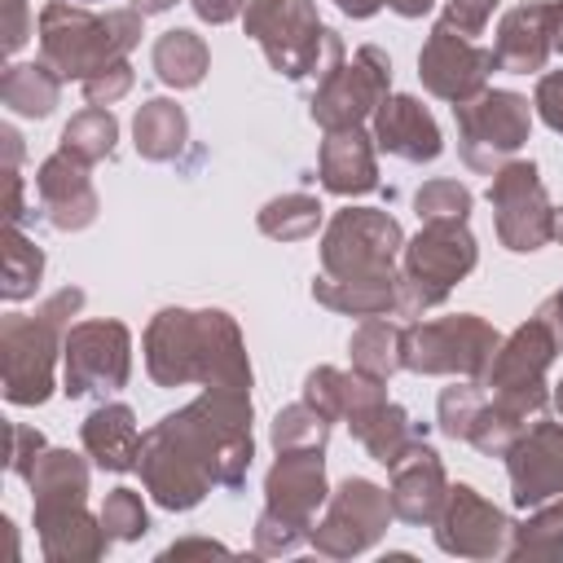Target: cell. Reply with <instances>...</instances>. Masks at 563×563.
Listing matches in <instances>:
<instances>
[{"instance_id":"cell-28","label":"cell","mask_w":563,"mask_h":563,"mask_svg":"<svg viewBox=\"0 0 563 563\" xmlns=\"http://www.w3.org/2000/svg\"><path fill=\"white\" fill-rule=\"evenodd\" d=\"M132 141H136V154L150 158V163H172L185 141H189V114L185 106L167 101V97H150L136 106V119H132Z\"/></svg>"},{"instance_id":"cell-33","label":"cell","mask_w":563,"mask_h":563,"mask_svg":"<svg viewBox=\"0 0 563 563\" xmlns=\"http://www.w3.org/2000/svg\"><path fill=\"white\" fill-rule=\"evenodd\" d=\"M400 330L405 325H396L387 317H361V325L347 339L352 369H361V374H369L378 383H387L396 369H405L400 365Z\"/></svg>"},{"instance_id":"cell-31","label":"cell","mask_w":563,"mask_h":563,"mask_svg":"<svg viewBox=\"0 0 563 563\" xmlns=\"http://www.w3.org/2000/svg\"><path fill=\"white\" fill-rule=\"evenodd\" d=\"M312 299L343 317H387L396 312V277L378 282H339V277H312Z\"/></svg>"},{"instance_id":"cell-9","label":"cell","mask_w":563,"mask_h":563,"mask_svg":"<svg viewBox=\"0 0 563 563\" xmlns=\"http://www.w3.org/2000/svg\"><path fill=\"white\" fill-rule=\"evenodd\" d=\"M457 119V154L471 172L493 176L501 163H510L528 132H532V106L528 97L510 88H484L475 101L453 106Z\"/></svg>"},{"instance_id":"cell-11","label":"cell","mask_w":563,"mask_h":563,"mask_svg":"<svg viewBox=\"0 0 563 563\" xmlns=\"http://www.w3.org/2000/svg\"><path fill=\"white\" fill-rule=\"evenodd\" d=\"M132 374V334L123 321L97 317V321H75L62 339V391L70 400L88 396H110L128 387Z\"/></svg>"},{"instance_id":"cell-41","label":"cell","mask_w":563,"mask_h":563,"mask_svg":"<svg viewBox=\"0 0 563 563\" xmlns=\"http://www.w3.org/2000/svg\"><path fill=\"white\" fill-rule=\"evenodd\" d=\"M101 523L110 532V541H141L150 532V515L136 488H110L101 501Z\"/></svg>"},{"instance_id":"cell-57","label":"cell","mask_w":563,"mask_h":563,"mask_svg":"<svg viewBox=\"0 0 563 563\" xmlns=\"http://www.w3.org/2000/svg\"><path fill=\"white\" fill-rule=\"evenodd\" d=\"M554 238L563 242V211H554Z\"/></svg>"},{"instance_id":"cell-51","label":"cell","mask_w":563,"mask_h":563,"mask_svg":"<svg viewBox=\"0 0 563 563\" xmlns=\"http://www.w3.org/2000/svg\"><path fill=\"white\" fill-rule=\"evenodd\" d=\"M537 317L550 325V334H554V343H559V352H563V290H554V295L537 308Z\"/></svg>"},{"instance_id":"cell-34","label":"cell","mask_w":563,"mask_h":563,"mask_svg":"<svg viewBox=\"0 0 563 563\" xmlns=\"http://www.w3.org/2000/svg\"><path fill=\"white\" fill-rule=\"evenodd\" d=\"M510 559H563V497L545 501V506H532L523 523H510V545H506Z\"/></svg>"},{"instance_id":"cell-55","label":"cell","mask_w":563,"mask_h":563,"mask_svg":"<svg viewBox=\"0 0 563 563\" xmlns=\"http://www.w3.org/2000/svg\"><path fill=\"white\" fill-rule=\"evenodd\" d=\"M176 0H132V9L136 13H145V18H154V13H167Z\"/></svg>"},{"instance_id":"cell-14","label":"cell","mask_w":563,"mask_h":563,"mask_svg":"<svg viewBox=\"0 0 563 563\" xmlns=\"http://www.w3.org/2000/svg\"><path fill=\"white\" fill-rule=\"evenodd\" d=\"M387 97H391V62H387L383 48L361 44L352 53V62H343L330 79L317 84V97H312L308 114L321 132L361 128L365 119H374V110Z\"/></svg>"},{"instance_id":"cell-46","label":"cell","mask_w":563,"mask_h":563,"mask_svg":"<svg viewBox=\"0 0 563 563\" xmlns=\"http://www.w3.org/2000/svg\"><path fill=\"white\" fill-rule=\"evenodd\" d=\"M48 444H44V435L35 431V427H22V422H9V471L13 475H31V466H35V457L44 453Z\"/></svg>"},{"instance_id":"cell-18","label":"cell","mask_w":563,"mask_h":563,"mask_svg":"<svg viewBox=\"0 0 563 563\" xmlns=\"http://www.w3.org/2000/svg\"><path fill=\"white\" fill-rule=\"evenodd\" d=\"M325 449H282L277 462L268 466L264 475V510L308 528L312 537V523H317V510L325 506L330 497V484H325Z\"/></svg>"},{"instance_id":"cell-20","label":"cell","mask_w":563,"mask_h":563,"mask_svg":"<svg viewBox=\"0 0 563 563\" xmlns=\"http://www.w3.org/2000/svg\"><path fill=\"white\" fill-rule=\"evenodd\" d=\"M391 510L396 519L413 523V528H435L444 501H449V479L440 466V453L427 440H413L405 449V457L391 466Z\"/></svg>"},{"instance_id":"cell-54","label":"cell","mask_w":563,"mask_h":563,"mask_svg":"<svg viewBox=\"0 0 563 563\" xmlns=\"http://www.w3.org/2000/svg\"><path fill=\"white\" fill-rule=\"evenodd\" d=\"M550 35H554V53H563V0H550Z\"/></svg>"},{"instance_id":"cell-49","label":"cell","mask_w":563,"mask_h":563,"mask_svg":"<svg viewBox=\"0 0 563 563\" xmlns=\"http://www.w3.org/2000/svg\"><path fill=\"white\" fill-rule=\"evenodd\" d=\"M194 4V13L202 18V22H211V26H224V22H233L238 13H246V0H189Z\"/></svg>"},{"instance_id":"cell-6","label":"cell","mask_w":563,"mask_h":563,"mask_svg":"<svg viewBox=\"0 0 563 563\" xmlns=\"http://www.w3.org/2000/svg\"><path fill=\"white\" fill-rule=\"evenodd\" d=\"M479 246L466 229V220H435L422 224L396 268V317H422L449 299V290L475 268Z\"/></svg>"},{"instance_id":"cell-44","label":"cell","mask_w":563,"mask_h":563,"mask_svg":"<svg viewBox=\"0 0 563 563\" xmlns=\"http://www.w3.org/2000/svg\"><path fill=\"white\" fill-rule=\"evenodd\" d=\"M128 92H132V66L128 62H114V66H106V70H97V75L84 79V101L88 106H106L110 110Z\"/></svg>"},{"instance_id":"cell-7","label":"cell","mask_w":563,"mask_h":563,"mask_svg":"<svg viewBox=\"0 0 563 563\" xmlns=\"http://www.w3.org/2000/svg\"><path fill=\"white\" fill-rule=\"evenodd\" d=\"M405 251V229L378 207H343L321 233V273L339 282H378L396 277Z\"/></svg>"},{"instance_id":"cell-24","label":"cell","mask_w":563,"mask_h":563,"mask_svg":"<svg viewBox=\"0 0 563 563\" xmlns=\"http://www.w3.org/2000/svg\"><path fill=\"white\" fill-rule=\"evenodd\" d=\"M303 400L312 409H321L330 422H347L356 427L374 405L387 400V387L361 369H334V365H317L303 378Z\"/></svg>"},{"instance_id":"cell-4","label":"cell","mask_w":563,"mask_h":563,"mask_svg":"<svg viewBox=\"0 0 563 563\" xmlns=\"http://www.w3.org/2000/svg\"><path fill=\"white\" fill-rule=\"evenodd\" d=\"M145 13L136 9H106L88 13L66 0H48L40 9V62H48L62 79H88L114 62H128V53L141 44Z\"/></svg>"},{"instance_id":"cell-32","label":"cell","mask_w":563,"mask_h":563,"mask_svg":"<svg viewBox=\"0 0 563 563\" xmlns=\"http://www.w3.org/2000/svg\"><path fill=\"white\" fill-rule=\"evenodd\" d=\"M352 435L365 444V453L378 462V466H396L400 457H405V449L413 444V440H422V431L409 422V413L396 405V400H383V405H374L356 427H352Z\"/></svg>"},{"instance_id":"cell-35","label":"cell","mask_w":563,"mask_h":563,"mask_svg":"<svg viewBox=\"0 0 563 563\" xmlns=\"http://www.w3.org/2000/svg\"><path fill=\"white\" fill-rule=\"evenodd\" d=\"M44 277V251L22 233V224H4V260H0V295L9 303H22L40 290Z\"/></svg>"},{"instance_id":"cell-40","label":"cell","mask_w":563,"mask_h":563,"mask_svg":"<svg viewBox=\"0 0 563 563\" xmlns=\"http://www.w3.org/2000/svg\"><path fill=\"white\" fill-rule=\"evenodd\" d=\"M484 383L479 378H462V383H453V387H444L440 391V400H435V422H440V431L449 435V440H466L471 435V422L479 418V409H484Z\"/></svg>"},{"instance_id":"cell-15","label":"cell","mask_w":563,"mask_h":563,"mask_svg":"<svg viewBox=\"0 0 563 563\" xmlns=\"http://www.w3.org/2000/svg\"><path fill=\"white\" fill-rule=\"evenodd\" d=\"M501 70L497 66V53L449 31L444 22L431 26L422 53H418V79L431 97L449 101V106H462V101H475L484 88H488V75Z\"/></svg>"},{"instance_id":"cell-42","label":"cell","mask_w":563,"mask_h":563,"mask_svg":"<svg viewBox=\"0 0 563 563\" xmlns=\"http://www.w3.org/2000/svg\"><path fill=\"white\" fill-rule=\"evenodd\" d=\"M413 211L422 224H435V220H466L471 216V189L457 185V180H427L418 194H413Z\"/></svg>"},{"instance_id":"cell-8","label":"cell","mask_w":563,"mask_h":563,"mask_svg":"<svg viewBox=\"0 0 563 563\" xmlns=\"http://www.w3.org/2000/svg\"><path fill=\"white\" fill-rule=\"evenodd\" d=\"M497 347H501V334L475 312L409 321L400 330V365L409 374H453V378L484 383Z\"/></svg>"},{"instance_id":"cell-36","label":"cell","mask_w":563,"mask_h":563,"mask_svg":"<svg viewBox=\"0 0 563 563\" xmlns=\"http://www.w3.org/2000/svg\"><path fill=\"white\" fill-rule=\"evenodd\" d=\"M114 141H119V119L106 110V106H88L79 114H70V123L62 128V145L66 154H75L79 163H101L114 154Z\"/></svg>"},{"instance_id":"cell-17","label":"cell","mask_w":563,"mask_h":563,"mask_svg":"<svg viewBox=\"0 0 563 563\" xmlns=\"http://www.w3.org/2000/svg\"><path fill=\"white\" fill-rule=\"evenodd\" d=\"M506 471H510V501L519 510L563 497V422L545 413L532 418V427L510 444Z\"/></svg>"},{"instance_id":"cell-22","label":"cell","mask_w":563,"mask_h":563,"mask_svg":"<svg viewBox=\"0 0 563 563\" xmlns=\"http://www.w3.org/2000/svg\"><path fill=\"white\" fill-rule=\"evenodd\" d=\"M374 136L365 128H339L325 132L317 154V176L339 198H361L378 189V163H374Z\"/></svg>"},{"instance_id":"cell-47","label":"cell","mask_w":563,"mask_h":563,"mask_svg":"<svg viewBox=\"0 0 563 563\" xmlns=\"http://www.w3.org/2000/svg\"><path fill=\"white\" fill-rule=\"evenodd\" d=\"M532 106H537V114L545 119V128L563 136V70H545V75L537 79Z\"/></svg>"},{"instance_id":"cell-30","label":"cell","mask_w":563,"mask_h":563,"mask_svg":"<svg viewBox=\"0 0 563 563\" xmlns=\"http://www.w3.org/2000/svg\"><path fill=\"white\" fill-rule=\"evenodd\" d=\"M62 97V75L48 62H13L0 75V101L4 110L22 119H48Z\"/></svg>"},{"instance_id":"cell-2","label":"cell","mask_w":563,"mask_h":563,"mask_svg":"<svg viewBox=\"0 0 563 563\" xmlns=\"http://www.w3.org/2000/svg\"><path fill=\"white\" fill-rule=\"evenodd\" d=\"M172 444H180L216 488H242L255 440H251V391L238 387H202L198 400L154 422Z\"/></svg>"},{"instance_id":"cell-50","label":"cell","mask_w":563,"mask_h":563,"mask_svg":"<svg viewBox=\"0 0 563 563\" xmlns=\"http://www.w3.org/2000/svg\"><path fill=\"white\" fill-rule=\"evenodd\" d=\"M189 554H229V545H220V541H211V537H189V541L167 545V550H163V563H167V559H189Z\"/></svg>"},{"instance_id":"cell-48","label":"cell","mask_w":563,"mask_h":563,"mask_svg":"<svg viewBox=\"0 0 563 563\" xmlns=\"http://www.w3.org/2000/svg\"><path fill=\"white\" fill-rule=\"evenodd\" d=\"M31 40V4L4 0V53H18Z\"/></svg>"},{"instance_id":"cell-12","label":"cell","mask_w":563,"mask_h":563,"mask_svg":"<svg viewBox=\"0 0 563 563\" xmlns=\"http://www.w3.org/2000/svg\"><path fill=\"white\" fill-rule=\"evenodd\" d=\"M559 343L550 334V325L541 317L515 325L501 347L493 352V365L484 374V387L493 391V400L510 405L515 413L523 418H541L545 405H550V391H545V369L554 361Z\"/></svg>"},{"instance_id":"cell-5","label":"cell","mask_w":563,"mask_h":563,"mask_svg":"<svg viewBox=\"0 0 563 563\" xmlns=\"http://www.w3.org/2000/svg\"><path fill=\"white\" fill-rule=\"evenodd\" d=\"M246 35L286 79H330L343 66V40L317 18L312 0H246Z\"/></svg>"},{"instance_id":"cell-45","label":"cell","mask_w":563,"mask_h":563,"mask_svg":"<svg viewBox=\"0 0 563 563\" xmlns=\"http://www.w3.org/2000/svg\"><path fill=\"white\" fill-rule=\"evenodd\" d=\"M497 4L501 0H449L444 13H440V22L449 31H457V35H466V40H475V35H484V26H488V18H493Z\"/></svg>"},{"instance_id":"cell-38","label":"cell","mask_w":563,"mask_h":563,"mask_svg":"<svg viewBox=\"0 0 563 563\" xmlns=\"http://www.w3.org/2000/svg\"><path fill=\"white\" fill-rule=\"evenodd\" d=\"M273 449H325L330 440V418L321 409H312L308 400H295L286 409H277L273 418V431H268Z\"/></svg>"},{"instance_id":"cell-13","label":"cell","mask_w":563,"mask_h":563,"mask_svg":"<svg viewBox=\"0 0 563 563\" xmlns=\"http://www.w3.org/2000/svg\"><path fill=\"white\" fill-rule=\"evenodd\" d=\"M488 202H493V224H497V238L506 251L528 255L554 238V207H550L537 163H528V158L501 163L493 172Z\"/></svg>"},{"instance_id":"cell-52","label":"cell","mask_w":563,"mask_h":563,"mask_svg":"<svg viewBox=\"0 0 563 563\" xmlns=\"http://www.w3.org/2000/svg\"><path fill=\"white\" fill-rule=\"evenodd\" d=\"M334 4H339L347 18H374V13H378L387 0H334Z\"/></svg>"},{"instance_id":"cell-10","label":"cell","mask_w":563,"mask_h":563,"mask_svg":"<svg viewBox=\"0 0 563 563\" xmlns=\"http://www.w3.org/2000/svg\"><path fill=\"white\" fill-rule=\"evenodd\" d=\"M391 519H396V510H391L387 488H378L365 475H347L339 488H330L325 515L312 523L308 545L321 559H356L387 537Z\"/></svg>"},{"instance_id":"cell-16","label":"cell","mask_w":563,"mask_h":563,"mask_svg":"<svg viewBox=\"0 0 563 563\" xmlns=\"http://www.w3.org/2000/svg\"><path fill=\"white\" fill-rule=\"evenodd\" d=\"M435 545L457 559H497L510 545V519L471 484H449V501L435 519Z\"/></svg>"},{"instance_id":"cell-27","label":"cell","mask_w":563,"mask_h":563,"mask_svg":"<svg viewBox=\"0 0 563 563\" xmlns=\"http://www.w3.org/2000/svg\"><path fill=\"white\" fill-rule=\"evenodd\" d=\"M31 484V510L53 515V510H70L88 501V462L70 449H44L26 475Z\"/></svg>"},{"instance_id":"cell-23","label":"cell","mask_w":563,"mask_h":563,"mask_svg":"<svg viewBox=\"0 0 563 563\" xmlns=\"http://www.w3.org/2000/svg\"><path fill=\"white\" fill-rule=\"evenodd\" d=\"M497 66L510 75H537L545 70L550 53H554V35H550V0H532V4H515L501 26H497Z\"/></svg>"},{"instance_id":"cell-53","label":"cell","mask_w":563,"mask_h":563,"mask_svg":"<svg viewBox=\"0 0 563 563\" xmlns=\"http://www.w3.org/2000/svg\"><path fill=\"white\" fill-rule=\"evenodd\" d=\"M431 4L435 0H387V9L400 18H422V13H431Z\"/></svg>"},{"instance_id":"cell-56","label":"cell","mask_w":563,"mask_h":563,"mask_svg":"<svg viewBox=\"0 0 563 563\" xmlns=\"http://www.w3.org/2000/svg\"><path fill=\"white\" fill-rule=\"evenodd\" d=\"M554 409H559V413H563V378H559V383H554Z\"/></svg>"},{"instance_id":"cell-43","label":"cell","mask_w":563,"mask_h":563,"mask_svg":"<svg viewBox=\"0 0 563 563\" xmlns=\"http://www.w3.org/2000/svg\"><path fill=\"white\" fill-rule=\"evenodd\" d=\"M308 541V528L273 515V510H260L255 519V554L260 559H277V554H295L299 545Z\"/></svg>"},{"instance_id":"cell-39","label":"cell","mask_w":563,"mask_h":563,"mask_svg":"<svg viewBox=\"0 0 563 563\" xmlns=\"http://www.w3.org/2000/svg\"><path fill=\"white\" fill-rule=\"evenodd\" d=\"M523 431H528V418H523V413H515V409L501 405V400H484L479 418L471 422L466 444H475L484 457H506L510 444H515Z\"/></svg>"},{"instance_id":"cell-19","label":"cell","mask_w":563,"mask_h":563,"mask_svg":"<svg viewBox=\"0 0 563 563\" xmlns=\"http://www.w3.org/2000/svg\"><path fill=\"white\" fill-rule=\"evenodd\" d=\"M35 198H40V211L53 229L62 233H79L97 220V189H92V176H88V163H79L75 154L57 150L48 154L40 167H35Z\"/></svg>"},{"instance_id":"cell-29","label":"cell","mask_w":563,"mask_h":563,"mask_svg":"<svg viewBox=\"0 0 563 563\" xmlns=\"http://www.w3.org/2000/svg\"><path fill=\"white\" fill-rule=\"evenodd\" d=\"M150 66L158 75V84L185 92V88H198L207 79V66H211V48L198 31L189 26H176V31H163L150 48Z\"/></svg>"},{"instance_id":"cell-3","label":"cell","mask_w":563,"mask_h":563,"mask_svg":"<svg viewBox=\"0 0 563 563\" xmlns=\"http://www.w3.org/2000/svg\"><path fill=\"white\" fill-rule=\"evenodd\" d=\"M79 308L84 290L62 286L35 312H9L0 321V387L9 405H44L53 396L62 339Z\"/></svg>"},{"instance_id":"cell-26","label":"cell","mask_w":563,"mask_h":563,"mask_svg":"<svg viewBox=\"0 0 563 563\" xmlns=\"http://www.w3.org/2000/svg\"><path fill=\"white\" fill-rule=\"evenodd\" d=\"M35 532H40V554L48 563H92L110 550V532L101 515H88V506L40 515Z\"/></svg>"},{"instance_id":"cell-25","label":"cell","mask_w":563,"mask_h":563,"mask_svg":"<svg viewBox=\"0 0 563 563\" xmlns=\"http://www.w3.org/2000/svg\"><path fill=\"white\" fill-rule=\"evenodd\" d=\"M79 440H84V453H88L101 471L123 475V471H136V462H141V440H145V435L136 431V413H132L128 405L106 400V405H97V409L84 418Z\"/></svg>"},{"instance_id":"cell-37","label":"cell","mask_w":563,"mask_h":563,"mask_svg":"<svg viewBox=\"0 0 563 563\" xmlns=\"http://www.w3.org/2000/svg\"><path fill=\"white\" fill-rule=\"evenodd\" d=\"M260 233L273 242H303L321 224V202L312 194H282L260 207Z\"/></svg>"},{"instance_id":"cell-21","label":"cell","mask_w":563,"mask_h":563,"mask_svg":"<svg viewBox=\"0 0 563 563\" xmlns=\"http://www.w3.org/2000/svg\"><path fill=\"white\" fill-rule=\"evenodd\" d=\"M374 145L391 158H405V163H435L444 141H440V123L435 114L409 97V92H396L387 97L378 110H374V128H369Z\"/></svg>"},{"instance_id":"cell-1","label":"cell","mask_w":563,"mask_h":563,"mask_svg":"<svg viewBox=\"0 0 563 563\" xmlns=\"http://www.w3.org/2000/svg\"><path fill=\"white\" fill-rule=\"evenodd\" d=\"M145 374L158 387H238L251 391V361L238 321L224 308H158L141 339Z\"/></svg>"}]
</instances>
